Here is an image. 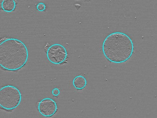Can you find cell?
<instances>
[{
	"instance_id": "cell-7",
	"label": "cell",
	"mask_w": 157,
	"mask_h": 118,
	"mask_svg": "<svg viewBox=\"0 0 157 118\" xmlns=\"http://www.w3.org/2000/svg\"><path fill=\"white\" fill-rule=\"evenodd\" d=\"M1 6L5 11L11 12L15 10L16 5L13 0H4L2 3Z\"/></svg>"
},
{
	"instance_id": "cell-9",
	"label": "cell",
	"mask_w": 157,
	"mask_h": 118,
	"mask_svg": "<svg viewBox=\"0 0 157 118\" xmlns=\"http://www.w3.org/2000/svg\"><path fill=\"white\" fill-rule=\"evenodd\" d=\"M59 93L60 91L58 88H55L52 90V94L54 96H58Z\"/></svg>"
},
{
	"instance_id": "cell-1",
	"label": "cell",
	"mask_w": 157,
	"mask_h": 118,
	"mask_svg": "<svg viewBox=\"0 0 157 118\" xmlns=\"http://www.w3.org/2000/svg\"><path fill=\"white\" fill-rule=\"evenodd\" d=\"M29 56L27 46L18 39L9 38L0 45V65L5 70L16 71L21 69L27 63Z\"/></svg>"
},
{
	"instance_id": "cell-4",
	"label": "cell",
	"mask_w": 157,
	"mask_h": 118,
	"mask_svg": "<svg viewBox=\"0 0 157 118\" xmlns=\"http://www.w3.org/2000/svg\"><path fill=\"white\" fill-rule=\"evenodd\" d=\"M67 55L65 48L59 44H55L51 45L47 51L48 60L55 64H61L64 62Z\"/></svg>"
},
{
	"instance_id": "cell-8",
	"label": "cell",
	"mask_w": 157,
	"mask_h": 118,
	"mask_svg": "<svg viewBox=\"0 0 157 118\" xmlns=\"http://www.w3.org/2000/svg\"><path fill=\"white\" fill-rule=\"evenodd\" d=\"M46 6L43 3H40L38 4L37 9L39 11L42 12L44 11L46 9Z\"/></svg>"
},
{
	"instance_id": "cell-5",
	"label": "cell",
	"mask_w": 157,
	"mask_h": 118,
	"mask_svg": "<svg viewBox=\"0 0 157 118\" xmlns=\"http://www.w3.org/2000/svg\"><path fill=\"white\" fill-rule=\"evenodd\" d=\"M38 109L40 113L46 117H50L57 111V107L56 102L53 99L46 98L43 99L38 105Z\"/></svg>"
},
{
	"instance_id": "cell-3",
	"label": "cell",
	"mask_w": 157,
	"mask_h": 118,
	"mask_svg": "<svg viewBox=\"0 0 157 118\" xmlns=\"http://www.w3.org/2000/svg\"><path fill=\"white\" fill-rule=\"evenodd\" d=\"M22 95L16 87L7 85L0 90V106L3 109L11 110L16 108L20 104Z\"/></svg>"
},
{
	"instance_id": "cell-6",
	"label": "cell",
	"mask_w": 157,
	"mask_h": 118,
	"mask_svg": "<svg viewBox=\"0 0 157 118\" xmlns=\"http://www.w3.org/2000/svg\"><path fill=\"white\" fill-rule=\"evenodd\" d=\"M86 78L82 76L75 77L73 80V84L74 87L77 89L81 90L84 88L87 85Z\"/></svg>"
},
{
	"instance_id": "cell-2",
	"label": "cell",
	"mask_w": 157,
	"mask_h": 118,
	"mask_svg": "<svg viewBox=\"0 0 157 118\" xmlns=\"http://www.w3.org/2000/svg\"><path fill=\"white\" fill-rule=\"evenodd\" d=\"M134 49L130 37L125 33L119 32L109 34L102 45L103 51L107 59L117 64L128 61L132 56Z\"/></svg>"
}]
</instances>
